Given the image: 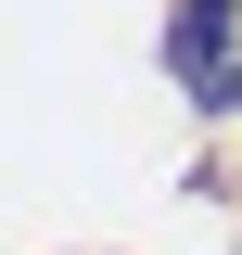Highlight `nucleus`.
Listing matches in <instances>:
<instances>
[{
  "instance_id": "nucleus-1",
  "label": "nucleus",
  "mask_w": 242,
  "mask_h": 255,
  "mask_svg": "<svg viewBox=\"0 0 242 255\" xmlns=\"http://www.w3.org/2000/svg\"><path fill=\"white\" fill-rule=\"evenodd\" d=\"M166 64L204 115H242V0H179L166 13Z\"/></svg>"
}]
</instances>
